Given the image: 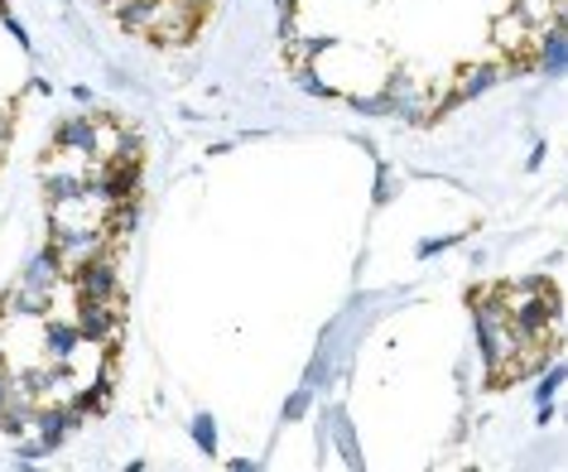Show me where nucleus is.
<instances>
[{
  "label": "nucleus",
  "mask_w": 568,
  "mask_h": 472,
  "mask_svg": "<svg viewBox=\"0 0 568 472\" xmlns=\"http://www.w3.org/2000/svg\"><path fill=\"white\" fill-rule=\"evenodd\" d=\"M473 328H477V348L487 371H501L506 352H516V338H510V309L491 294H473Z\"/></svg>",
  "instance_id": "nucleus-1"
},
{
  "label": "nucleus",
  "mask_w": 568,
  "mask_h": 472,
  "mask_svg": "<svg viewBox=\"0 0 568 472\" xmlns=\"http://www.w3.org/2000/svg\"><path fill=\"white\" fill-rule=\"evenodd\" d=\"M111 299H116V265L97 251L78 270V304H111Z\"/></svg>",
  "instance_id": "nucleus-2"
},
{
  "label": "nucleus",
  "mask_w": 568,
  "mask_h": 472,
  "mask_svg": "<svg viewBox=\"0 0 568 472\" xmlns=\"http://www.w3.org/2000/svg\"><path fill=\"white\" fill-rule=\"evenodd\" d=\"M88 183H92V198H102V203H121V198H135V189H140V164L106 160Z\"/></svg>",
  "instance_id": "nucleus-3"
},
{
  "label": "nucleus",
  "mask_w": 568,
  "mask_h": 472,
  "mask_svg": "<svg viewBox=\"0 0 568 472\" xmlns=\"http://www.w3.org/2000/svg\"><path fill=\"white\" fill-rule=\"evenodd\" d=\"M63 275H68V251L59 247V241H49L44 251H34L30 261H24V270H20V280L34 284V290H59Z\"/></svg>",
  "instance_id": "nucleus-4"
},
{
  "label": "nucleus",
  "mask_w": 568,
  "mask_h": 472,
  "mask_svg": "<svg viewBox=\"0 0 568 472\" xmlns=\"http://www.w3.org/2000/svg\"><path fill=\"white\" fill-rule=\"evenodd\" d=\"M539 73L545 78H564L568 73V10L554 16V24L539 39Z\"/></svg>",
  "instance_id": "nucleus-5"
},
{
  "label": "nucleus",
  "mask_w": 568,
  "mask_h": 472,
  "mask_svg": "<svg viewBox=\"0 0 568 472\" xmlns=\"http://www.w3.org/2000/svg\"><path fill=\"white\" fill-rule=\"evenodd\" d=\"M97 131H102V117H63L53 125V145L73 154H97Z\"/></svg>",
  "instance_id": "nucleus-6"
},
{
  "label": "nucleus",
  "mask_w": 568,
  "mask_h": 472,
  "mask_svg": "<svg viewBox=\"0 0 568 472\" xmlns=\"http://www.w3.org/2000/svg\"><path fill=\"white\" fill-rule=\"evenodd\" d=\"M49 237L68 251V261H88V255L102 251V227H68V222H53Z\"/></svg>",
  "instance_id": "nucleus-7"
},
{
  "label": "nucleus",
  "mask_w": 568,
  "mask_h": 472,
  "mask_svg": "<svg viewBox=\"0 0 568 472\" xmlns=\"http://www.w3.org/2000/svg\"><path fill=\"white\" fill-rule=\"evenodd\" d=\"M0 313H16V319H49L53 313V290H34V284H16V290L6 294V304Z\"/></svg>",
  "instance_id": "nucleus-8"
},
{
  "label": "nucleus",
  "mask_w": 568,
  "mask_h": 472,
  "mask_svg": "<svg viewBox=\"0 0 568 472\" xmlns=\"http://www.w3.org/2000/svg\"><path fill=\"white\" fill-rule=\"evenodd\" d=\"M82 420V410L78 405H59V410H34V429H39V439L49 443V449H59V443L73 434Z\"/></svg>",
  "instance_id": "nucleus-9"
},
{
  "label": "nucleus",
  "mask_w": 568,
  "mask_h": 472,
  "mask_svg": "<svg viewBox=\"0 0 568 472\" xmlns=\"http://www.w3.org/2000/svg\"><path fill=\"white\" fill-rule=\"evenodd\" d=\"M82 328L78 323H53L49 319V328H44V356H53V362H73V352L82 348Z\"/></svg>",
  "instance_id": "nucleus-10"
},
{
  "label": "nucleus",
  "mask_w": 568,
  "mask_h": 472,
  "mask_svg": "<svg viewBox=\"0 0 568 472\" xmlns=\"http://www.w3.org/2000/svg\"><path fill=\"white\" fill-rule=\"evenodd\" d=\"M78 328H82V338H88V342L111 338V333H116V313H111L106 304H82Z\"/></svg>",
  "instance_id": "nucleus-11"
},
{
  "label": "nucleus",
  "mask_w": 568,
  "mask_h": 472,
  "mask_svg": "<svg viewBox=\"0 0 568 472\" xmlns=\"http://www.w3.org/2000/svg\"><path fill=\"white\" fill-rule=\"evenodd\" d=\"M92 183L78 174H49V203H88Z\"/></svg>",
  "instance_id": "nucleus-12"
},
{
  "label": "nucleus",
  "mask_w": 568,
  "mask_h": 472,
  "mask_svg": "<svg viewBox=\"0 0 568 472\" xmlns=\"http://www.w3.org/2000/svg\"><path fill=\"white\" fill-rule=\"evenodd\" d=\"M106 227H111L116 237H131L135 227H140V203H135V198H121V203H111Z\"/></svg>",
  "instance_id": "nucleus-13"
},
{
  "label": "nucleus",
  "mask_w": 568,
  "mask_h": 472,
  "mask_svg": "<svg viewBox=\"0 0 568 472\" xmlns=\"http://www.w3.org/2000/svg\"><path fill=\"white\" fill-rule=\"evenodd\" d=\"M564 381H568V362L549 366V371H545V381H539V391H535V400H539V405H554V391H559Z\"/></svg>",
  "instance_id": "nucleus-14"
},
{
  "label": "nucleus",
  "mask_w": 568,
  "mask_h": 472,
  "mask_svg": "<svg viewBox=\"0 0 568 472\" xmlns=\"http://www.w3.org/2000/svg\"><path fill=\"white\" fill-rule=\"evenodd\" d=\"M193 439L203 453H217V424H212V414H197L193 420Z\"/></svg>",
  "instance_id": "nucleus-15"
},
{
  "label": "nucleus",
  "mask_w": 568,
  "mask_h": 472,
  "mask_svg": "<svg viewBox=\"0 0 568 472\" xmlns=\"http://www.w3.org/2000/svg\"><path fill=\"white\" fill-rule=\"evenodd\" d=\"M491 82H496L491 68H477V73H467V82H463V92H458V97H477V92H487Z\"/></svg>",
  "instance_id": "nucleus-16"
},
{
  "label": "nucleus",
  "mask_w": 568,
  "mask_h": 472,
  "mask_svg": "<svg viewBox=\"0 0 568 472\" xmlns=\"http://www.w3.org/2000/svg\"><path fill=\"white\" fill-rule=\"evenodd\" d=\"M20 395V381H16V371H10L6 362H0V410H6L10 405V400H16Z\"/></svg>",
  "instance_id": "nucleus-17"
},
{
  "label": "nucleus",
  "mask_w": 568,
  "mask_h": 472,
  "mask_svg": "<svg viewBox=\"0 0 568 472\" xmlns=\"http://www.w3.org/2000/svg\"><path fill=\"white\" fill-rule=\"evenodd\" d=\"M111 160L140 164V135H121V140H116V154H111Z\"/></svg>",
  "instance_id": "nucleus-18"
},
{
  "label": "nucleus",
  "mask_w": 568,
  "mask_h": 472,
  "mask_svg": "<svg viewBox=\"0 0 568 472\" xmlns=\"http://www.w3.org/2000/svg\"><path fill=\"white\" fill-rule=\"evenodd\" d=\"M44 453H53L44 439H39V443H20V449H16V463H39Z\"/></svg>",
  "instance_id": "nucleus-19"
},
{
  "label": "nucleus",
  "mask_w": 568,
  "mask_h": 472,
  "mask_svg": "<svg viewBox=\"0 0 568 472\" xmlns=\"http://www.w3.org/2000/svg\"><path fill=\"white\" fill-rule=\"evenodd\" d=\"M6 145H10V117L0 111V150H6Z\"/></svg>",
  "instance_id": "nucleus-20"
},
{
  "label": "nucleus",
  "mask_w": 568,
  "mask_h": 472,
  "mask_svg": "<svg viewBox=\"0 0 568 472\" xmlns=\"http://www.w3.org/2000/svg\"><path fill=\"white\" fill-rule=\"evenodd\" d=\"M193 6H197V10H203V16H207V10H212V0H193Z\"/></svg>",
  "instance_id": "nucleus-21"
}]
</instances>
